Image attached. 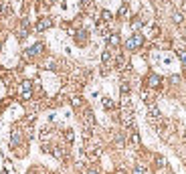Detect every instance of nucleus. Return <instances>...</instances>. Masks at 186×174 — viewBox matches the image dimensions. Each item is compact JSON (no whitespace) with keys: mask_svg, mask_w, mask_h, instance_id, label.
<instances>
[{"mask_svg":"<svg viewBox=\"0 0 186 174\" xmlns=\"http://www.w3.org/2000/svg\"><path fill=\"white\" fill-rule=\"evenodd\" d=\"M148 119L150 122H154V124H160L162 122V113H160V109H158V105L156 103H148Z\"/></svg>","mask_w":186,"mask_h":174,"instance_id":"1","label":"nucleus"},{"mask_svg":"<svg viewBox=\"0 0 186 174\" xmlns=\"http://www.w3.org/2000/svg\"><path fill=\"white\" fill-rule=\"evenodd\" d=\"M142 43H144V37L140 33H135L134 37H130V39L125 41V47H128V51H134L138 47H142Z\"/></svg>","mask_w":186,"mask_h":174,"instance_id":"2","label":"nucleus"},{"mask_svg":"<svg viewBox=\"0 0 186 174\" xmlns=\"http://www.w3.org/2000/svg\"><path fill=\"white\" fill-rule=\"evenodd\" d=\"M83 126L87 130H93V126H95V118H93V112L89 107H85V112H83Z\"/></svg>","mask_w":186,"mask_h":174,"instance_id":"3","label":"nucleus"},{"mask_svg":"<svg viewBox=\"0 0 186 174\" xmlns=\"http://www.w3.org/2000/svg\"><path fill=\"white\" fill-rule=\"evenodd\" d=\"M160 85H162V79H160V75H156V73H150V75H148V87H152V89H158Z\"/></svg>","mask_w":186,"mask_h":174,"instance_id":"4","label":"nucleus"},{"mask_svg":"<svg viewBox=\"0 0 186 174\" xmlns=\"http://www.w3.org/2000/svg\"><path fill=\"white\" fill-rule=\"evenodd\" d=\"M51 27H53V20H51V18H40L39 23L34 24V28H37L39 33H43V30H47V28H51Z\"/></svg>","mask_w":186,"mask_h":174,"instance_id":"5","label":"nucleus"},{"mask_svg":"<svg viewBox=\"0 0 186 174\" xmlns=\"http://www.w3.org/2000/svg\"><path fill=\"white\" fill-rule=\"evenodd\" d=\"M101 103H103V107H105L107 112L115 109V103H113V99H109V97H103V99H101Z\"/></svg>","mask_w":186,"mask_h":174,"instance_id":"6","label":"nucleus"},{"mask_svg":"<svg viewBox=\"0 0 186 174\" xmlns=\"http://www.w3.org/2000/svg\"><path fill=\"white\" fill-rule=\"evenodd\" d=\"M26 34H28V23H26V20H23V24H20V37H18V39L24 41V39H26Z\"/></svg>","mask_w":186,"mask_h":174,"instance_id":"7","label":"nucleus"},{"mask_svg":"<svg viewBox=\"0 0 186 174\" xmlns=\"http://www.w3.org/2000/svg\"><path fill=\"white\" fill-rule=\"evenodd\" d=\"M107 43H109V47H118L119 45V37L118 34H107Z\"/></svg>","mask_w":186,"mask_h":174,"instance_id":"8","label":"nucleus"},{"mask_svg":"<svg viewBox=\"0 0 186 174\" xmlns=\"http://www.w3.org/2000/svg\"><path fill=\"white\" fill-rule=\"evenodd\" d=\"M101 61H103V65H107V63L111 61V51H109V49H105L101 53Z\"/></svg>","mask_w":186,"mask_h":174,"instance_id":"9","label":"nucleus"},{"mask_svg":"<svg viewBox=\"0 0 186 174\" xmlns=\"http://www.w3.org/2000/svg\"><path fill=\"white\" fill-rule=\"evenodd\" d=\"M71 105H73L75 109H79V107L83 105V99H81L79 95H75V97H71Z\"/></svg>","mask_w":186,"mask_h":174,"instance_id":"10","label":"nucleus"},{"mask_svg":"<svg viewBox=\"0 0 186 174\" xmlns=\"http://www.w3.org/2000/svg\"><path fill=\"white\" fill-rule=\"evenodd\" d=\"M77 43H79V45H85V43H87V33H85V30H79V33H77Z\"/></svg>","mask_w":186,"mask_h":174,"instance_id":"11","label":"nucleus"},{"mask_svg":"<svg viewBox=\"0 0 186 174\" xmlns=\"http://www.w3.org/2000/svg\"><path fill=\"white\" fill-rule=\"evenodd\" d=\"M154 162H156V166H158V168H164V166H166V160H164L162 156H158V154L154 156Z\"/></svg>","mask_w":186,"mask_h":174,"instance_id":"12","label":"nucleus"},{"mask_svg":"<svg viewBox=\"0 0 186 174\" xmlns=\"http://www.w3.org/2000/svg\"><path fill=\"white\" fill-rule=\"evenodd\" d=\"M20 89H23V91H30V89H33V81H28V79H24L23 83H20Z\"/></svg>","mask_w":186,"mask_h":174,"instance_id":"13","label":"nucleus"},{"mask_svg":"<svg viewBox=\"0 0 186 174\" xmlns=\"http://www.w3.org/2000/svg\"><path fill=\"white\" fill-rule=\"evenodd\" d=\"M142 18H134V20H132V30H140L142 28Z\"/></svg>","mask_w":186,"mask_h":174,"instance_id":"14","label":"nucleus"},{"mask_svg":"<svg viewBox=\"0 0 186 174\" xmlns=\"http://www.w3.org/2000/svg\"><path fill=\"white\" fill-rule=\"evenodd\" d=\"M119 89H121V95H128V93H130V83H128V81H124V83H121V87H119Z\"/></svg>","mask_w":186,"mask_h":174,"instance_id":"15","label":"nucleus"},{"mask_svg":"<svg viewBox=\"0 0 186 174\" xmlns=\"http://www.w3.org/2000/svg\"><path fill=\"white\" fill-rule=\"evenodd\" d=\"M130 140H132V144H134V146H138V144H140V136H138V132H132V134H130Z\"/></svg>","mask_w":186,"mask_h":174,"instance_id":"16","label":"nucleus"},{"mask_svg":"<svg viewBox=\"0 0 186 174\" xmlns=\"http://www.w3.org/2000/svg\"><path fill=\"white\" fill-rule=\"evenodd\" d=\"M115 144H118L119 148H124L125 140H124V134H115Z\"/></svg>","mask_w":186,"mask_h":174,"instance_id":"17","label":"nucleus"},{"mask_svg":"<svg viewBox=\"0 0 186 174\" xmlns=\"http://www.w3.org/2000/svg\"><path fill=\"white\" fill-rule=\"evenodd\" d=\"M101 20L103 23H109V20H111V12L109 10H101Z\"/></svg>","mask_w":186,"mask_h":174,"instance_id":"18","label":"nucleus"},{"mask_svg":"<svg viewBox=\"0 0 186 174\" xmlns=\"http://www.w3.org/2000/svg\"><path fill=\"white\" fill-rule=\"evenodd\" d=\"M18 142H20V134H18V132H12V140H10V144L14 146V144H18Z\"/></svg>","mask_w":186,"mask_h":174,"instance_id":"19","label":"nucleus"},{"mask_svg":"<svg viewBox=\"0 0 186 174\" xmlns=\"http://www.w3.org/2000/svg\"><path fill=\"white\" fill-rule=\"evenodd\" d=\"M53 156H55V158H59V160H61V158L65 156V154H63V148H55V150H53Z\"/></svg>","mask_w":186,"mask_h":174,"instance_id":"20","label":"nucleus"},{"mask_svg":"<svg viewBox=\"0 0 186 174\" xmlns=\"http://www.w3.org/2000/svg\"><path fill=\"white\" fill-rule=\"evenodd\" d=\"M73 138H75V136H73V130H67V132H65V140L71 144V142H73Z\"/></svg>","mask_w":186,"mask_h":174,"instance_id":"21","label":"nucleus"},{"mask_svg":"<svg viewBox=\"0 0 186 174\" xmlns=\"http://www.w3.org/2000/svg\"><path fill=\"white\" fill-rule=\"evenodd\" d=\"M49 134H51V132H49V128H43V130H40V140H47V138H49Z\"/></svg>","mask_w":186,"mask_h":174,"instance_id":"22","label":"nucleus"},{"mask_svg":"<svg viewBox=\"0 0 186 174\" xmlns=\"http://www.w3.org/2000/svg\"><path fill=\"white\" fill-rule=\"evenodd\" d=\"M146 170H144V166H140V164H135L134 166V174H144Z\"/></svg>","mask_w":186,"mask_h":174,"instance_id":"23","label":"nucleus"},{"mask_svg":"<svg viewBox=\"0 0 186 174\" xmlns=\"http://www.w3.org/2000/svg\"><path fill=\"white\" fill-rule=\"evenodd\" d=\"M172 18H174V23H176V24H180V23H182V14H180V12H174V16H172Z\"/></svg>","mask_w":186,"mask_h":174,"instance_id":"24","label":"nucleus"},{"mask_svg":"<svg viewBox=\"0 0 186 174\" xmlns=\"http://www.w3.org/2000/svg\"><path fill=\"white\" fill-rule=\"evenodd\" d=\"M178 57H180V61H182V63H186V49H182L180 53H178Z\"/></svg>","mask_w":186,"mask_h":174,"instance_id":"25","label":"nucleus"},{"mask_svg":"<svg viewBox=\"0 0 186 174\" xmlns=\"http://www.w3.org/2000/svg\"><path fill=\"white\" fill-rule=\"evenodd\" d=\"M125 14H128V6H121V8H119V16H125Z\"/></svg>","mask_w":186,"mask_h":174,"instance_id":"26","label":"nucleus"},{"mask_svg":"<svg viewBox=\"0 0 186 174\" xmlns=\"http://www.w3.org/2000/svg\"><path fill=\"white\" fill-rule=\"evenodd\" d=\"M170 83H180V77H178V75H172V77H170Z\"/></svg>","mask_w":186,"mask_h":174,"instance_id":"27","label":"nucleus"},{"mask_svg":"<svg viewBox=\"0 0 186 174\" xmlns=\"http://www.w3.org/2000/svg\"><path fill=\"white\" fill-rule=\"evenodd\" d=\"M33 97V91H23V99H30Z\"/></svg>","mask_w":186,"mask_h":174,"instance_id":"28","label":"nucleus"},{"mask_svg":"<svg viewBox=\"0 0 186 174\" xmlns=\"http://www.w3.org/2000/svg\"><path fill=\"white\" fill-rule=\"evenodd\" d=\"M81 2H83V4H81L83 8H91V0H81Z\"/></svg>","mask_w":186,"mask_h":174,"instance_id":"29","label":"nucleus"},{"mask_svg":"<svg viewBox=\"0 0 186 174\" xmlns=\"http://www.w3.org/2000/svg\"><path fill=\"white\" fill-rule=\"evenodd\" d=\"M87 174H101V172H99L97 168H89V170H87Z\"/></svg>","mask_w":186,"mask_h":174,"instance_id":"30","label":"nucleus"},{"mask_svg":"<svg viewBox=\"0 0 186 174\" xmlns=\"http://www.w3.org/2000/svg\"><path fill=\"white\" fill-rule=\"evenodd\" d=\"M115 174H128V172H125L124 168H118V170H115Z\"/></svg>","mask_w":186,"mask_h":174,"instance_id":"31","label":"nucleus"},{"mask_svg":"<svg viewBox=\"0 0 186 174\" xmlns=\"http://www.w3.org/2000/svg\"><path fill=\"white\" fill-rule=\"evenodd\" d=\"M184 140H186V136H184Z\"/></svg>","mask_w":186,"mask_h":174,"instance_id":"32","label":"nucleus"},{"mask_svg":"<svg viewBox=\"0 0 186 174\" xmlns=\"http://www.w3.org/2000/svg\"><path fill=\"white\" fill-rule=\"evenodd\" d=\"M51 2H53V0H51Z\"/></svg>","mask_w":186,"mask_h":174,"instance_id":"33","label":"nucleus"}]
</instances>
